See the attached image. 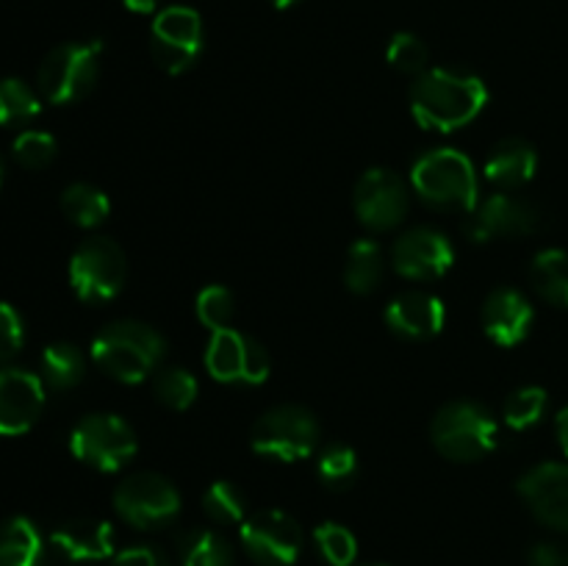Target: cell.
<instances>
[{
    "instance_id": "obj_1",
    "label": "cell",
    "mask_w": 568,
    "mask_h": 566,
    "mask_svg": "<svg viewBox=\"0 0 568 566\" xmlns=\"http://www.w3.org/2000/svg\"><path fill=\"white\" fill-rule=\"evenodd\" d=\"M488 87L480 75L453 67H430L410 83V114L427 131H458L480 117Z\"/></svg>"
},
{
    "instance_id": "obj_2",
    "label": "cell",
    "mask_w": 568,
    "mask_h": 566,
    "mask_svg": "<svg viewBox=\"0 0 568 566\" xmlns=\"http://www.w3.org/2000/svg\"><path fill=\"white\" fill-rule=\"evenodd\" d=\"M89 355L114 381L142 383L164 361L166 338L142 320H114L92 338Z\"/></svg>"
},
{
    "instance_id": "obj_3",
    "label": "cell",
    "mask_w": 568,
    "mask_h": 566,
    "mask_svg": "<svg viewBox=\"0 0 568 566\" xmlns=\"http://www.w3.org/2000/svg\"><path fill=\"white\" fill-rule=\"evenodd\" d=\"M408 183L419 200L442 211L469 214L480 200V178L475 164L455 148H433L422 153L410 166Z\"/></svg>"
},
{
    "instance_id": "obj_4",
    "label": "cell",
    "mask_w": 568,
    "mask_h": 566,
    "mask_svg": "<svg viewBox=\"0 0 568 566\" xmlns=\"http://www.w3.org/2000/svg\"><path fill=\"white\" fill-rule=\"evenodd\" d=\"M430 442L455 464L488 458L499 444V425L491 411L475 400H453L442 405L430 422Z\"/></svg>"
},
{
    "instance_id": "obj_5",
    "label": "cell",
    "mask_w": 568,
    "mask_h": 566,
    "mask_svg": "<svg viewBox=\"0 0 568 566\" xmlns=\"http://www.w3.org/2000/svg\"><path fill=\"white\" fill-rule=\"evenodd\" d=\"M322 438L320 420L311 408L283 403L264 411L250 427V447L255 455L281 464H294L316 453Z\"/></svg>"
},
{
    "instance_id": "obj_6",
    "label": "cell",
    "mask_w": 568,
    "mask_h": 566,
    "mask_svg": "<svg viewBox=\"0 0 568 566\" xmlns=\"http://www.w3.org/2000/svg\"><path fill=\"white\" fill-rule=\"evenodd\" d=\"M100 53L103 44L64 42L50 50L37 72V87L42 100L53 105H70L87 98L100 78Z\"/></svg>"
},
{
    "instance_id": "obj_7",
    "label": "cell",
    "mask_w": 568,
    "mask_h": 566,
    "mask_svg": "<svg viewBox=\"0 0 568 566\" xmlns=\"http://www.w3.org/2000/svg\"><path fill=\"white\" fill-rule=\"evenodd\" d=\"M114 511L136 530H161L181 514V492L159 472H131L114 488Z\"/></svg>"
},
{
    "instance_id": "obj_8",
    "label": "cell",
    "mask_w": 568,
    "mask_h": 566,
    "mask_svg": "<svg viewBox=\"0 0 568 566\" xmlns=\"http://www.w3.org/2000/svg\"><path fill=\"white\" fill-rule=\"evenodd\" d=\"M128 281L125 250L109 236H92L70 259V286L83 303H109Z\"/></svg>"
},
{
    "instance_id": "obj_9",
    "label": "cell",
    "mask_w": 568,
    "mask_h": 566,
    "mask_svg": "<svg viewBox=\"0 0 568 566\" xmlns=\"http://www.w3.org/2000/svg\"><path fill=\"white\" fill-rule=\"evenodd\" d=\"M136 431L116 414H87L70 433V453L98 472H120L136 458Z\"/></svg>"
},
{
    "instance_id": "obj_10",
    "label": "cell",
    "mask_w": 568,
    "mask_h": 566,
    "mask_svg": "<svg viewBox=\"0 0 568 566\" xmlns=\"http://www.w3.org/2000/svg\"><path fill=\"white\" fill-rule=\"evenodd\" d=\"M242 549L258 566H294L303 553L305 533L286 511H255L239 527Z\"/></svg>"
},
{
    "instance_id": "obj_11",
    "label": "cell",
    "mask_w": 568,
    "mask_h": 566,
    "mask_svg": "<svg viewBox=\"0 0 568 566\" xmlns=\"http://www.w3.org/2000/svg\"><path fill=\"white\" fill-rule=\"evenodd\" d=\"M544 211L530 200L514 192H491L488 198L477 200L475 209L466 214L464 233L475 244L491 242V239L527 236L541 231Z\"/></svg>"
},
{
    "instance_id": "obj_12",
    "label": "cell",
    "mask_w": 568,
    "mask_h": 566,
    "mask_svg": "<svg viewBox=\"0 0 568 566\" xmlns=\"http://www.w3.org/2000/svg\"><path fill=\"white\" fill-rule=\"evenodd\" d=\"M410 183L386 166H372L358 178L353 192V209L361 225L375 233L403 225L410 211Z\"/></svg>"
},
{
    "instance_id": "obj_13",
    "label": "cell",
    "mask_w": 568,
    "mask_h": 566,
    "mask_svg": "<svg viewBox=\"0 0 568 566\" xmlns=\"http://www.w3.org/2000/svg\"><path fill=\"white\" fill-rule=\"evenodd\" d=\"M150 50L155 64L170 75H181L203 53V20L189 6H166L150 28Z\"/></svg>"
},
{
    "instance_id": "obj_14",
    "label": "cell",
    "mask_w": 568,
    "mask_h": 566,
    "mask_svg": "<svg viewBox=\"0 0 568 566\" xmlns=\"http://www.w3.org/2000/svg\"><path fill=\"white\" fill-rule=\"evenodd\" d=\"M205 370L220 383L258 386L270 377L272 361L258 338L225 327V331L211 333L209 347H205Z\"/></svg>"
},
{
    "instance_id": "obj_15",
    "label": "cell",
    "mask_w": 568,
    "mask_h": 566,
    "mask_svg": "<svg viewBox=\"0 0 568 566\" xmlns=\"http://www.w3.org/2000/svg\"><path fill=\"white\" fill-rule=\"evenodd\" d=\"M455 264V247L444 231L416 225L405 231L392 247V266L405 281H438Z\"/></svg>"
},
{
    "instance_id": "obj_16",
    "label": "cell",
    "mask_w": 568,
    "mask_h": 566,
    "mask_svg": "<svg viewBox=\"0 0 568 566\" xmlns=\"http://www.w3.org/2000/svg\"><path fill=\"white\" fill-rule=\"evenodd\" d=\"M516 492L541 525L568 533V464L547 461L532 466L516 481Z\"/></svg>"
},
{
    "instance_id": "obj_17",
    "label": "cell",
    "mask_w": 568,
    "mask_h": 566,
    "mask_svg": "<svg viewBox=\"0 0 568 566\" xmlns=\"http://www.w3.org/2000/svg\"><path fill=\"white\" fill-rule=\"evenodd\" d=\"M44 383L22 366L0 370V436H22L39 422L44 408Z\"/></svg>"
},
{
    "instance_id": "obj_18",
    "label": "cell",
    "mask_w": 568,
    "mask_h": 566,
    "mask_svg": "<svg viewBox=\"0 0 568 566\" xmlns=\"http://www.w3.org/2000/svg\"><path fill=\"white\" fill-rule=\"evenodd\" d=\"M383 322L397 336L410 338V342H425V338L438 336L444 331L447 309L436 294L425 292V289H408L386 305Z\"/></svg>"
},
{
    "instance_id": "obj_19",
    "label": "cell",
    "mask_w": 568,
    "mask_h": 566,
    "mask_svg": "<svg viewBox=\"0 0 568 566\" xmlns=\"http://www.w3.org/2000/svg\"><path fill=\"white\" fill-rule=\"evenodd\" d=\"M536 311L519 289H494L483 303V331L499 347H516L530 333Z\"/></svg>"
},
{
    "instance_id": "obj_20",
    "label": "cell",
    "mask_w": 568,
    "mask_h": 566,
    "mask_svg": "<svg viewBox=\"0 0 568 566\" xmlns=\"http://www.w3.org/2000/svg\"><path fill=\"white\" fill-rule=\"evenodd\" d=\"M50 549L75 564L114 558V527L94 516H75L50 533Z\"/></svg>"
},
{
    "instance_id": "obj_21",
    "label": "cell",
    "mask_w": 568,
    "mask_h": 566,
    "mask_svg": "<svg viewBox=\"0 0 568 566\" xmlns=\"http://www.w3.org/2000/svg\"><path fill=\"white\" fill-rule=\"evenodd\" d=\"M538 172V150L527 139H499L483 164V175L499 192H514L530 183Z\"/></svg>"
},
{
    "instance_id": "obj_22",
    "label": "cell",
    "mask_w": 568,
    "mask_h": 566,
    "mask_svg": "<svg viewBox=\"0 0 568 566\" xmlns=\"http://www.w3.org/2000/svg\"><path fill=\"white\" fill-rule=\"evenodd\" d=\"M42 533L28 516H9L0 525V566H42Z\"/></svg>"
},
{
    "instance_id": "obj_23",
    "label": "cell",
    "mask_w": 568,
    "mask_h": 566,
    "mask_svg": "<svg viewBox=\"0 0 568 566\" xmlns=\"http://www.w3.org/2000/svg\"><path fill=\"white\" fill-rule=\"evenodd\" d=\"M83 372H87V358L72 342H53L39 355V377L53 392L75 388L83 381Z\"/></svg>"
},
{
    "instance_id": "obj_24",
    "label": "cell",
    "mask_w": 568,
    "mask_h": 566,
    "mask_svg": "<svg viewBox=\"0 0 568 566\" xmlns=\"http://www.w3.org/2000/svg\"><path fill=\"white\" fill-rule=\"evenodd\" d=\"M383 275H386V259H383L381 244L375 239L353 242V247L347 250V261H344V286L353 294L366 297L381 286Z\"/></svg>"
},
{
    "instance_id": "obj_25",
    "label": "cell",
    "mask_w": 568,
    "mask_h": 566,
    "mask_svg": "<svg viewBox=\"0 0 568 566\" xmlns=\"http://www.w3.org/2000/svg\"><path fill=\"white\" fill-rule=\"evenodd\" d=\"M61 211H64L67 220L78 228H98L103 225L105 216L111 214V200L109 194L100 186L87 181L70 183V186L61 192Z\"/></svg>"
},
{
    "instance_id": "obj_26",
    "label": "cell",
    "mask_w": 568,
    "mask_h": 566,
    "mask_svg": "<svg viewBox=\"0 0 568 566\" xmlns=\"http://www.w3.org/2000/svg\"><path fill=\"white\" fill-rule=\"evenodd\" d=\"M532 289L541 294L547 303L568 309V253L566 250L549 247L532 259L530 264Z\"/></svg>"
},
{
    "instance_id": "obj_27",
    "label": "cell",
    "mask_w": 568,
    "mask_h": 566,
    "mask_svg": "<svg viewBox=\"0 0 568 566\" xmlns=\"http://www.w3.org/2000/svg\"><path fill=\"white\" fill-rule=\"evenodd\" d=\"M178 558L181 566H233L236 564V553H233L231 542L222 533L211 530V527H197L181 536L178 544Z\"/></svg>"
},
{
    "instance_id": "obj_28",
    "label": "cell",
    "mask_w": 568,
    "mask_h": 566,
    "mask_svg": "<svg viewBox=\"0 0 568 566\" xmlns=\"http://www.w3.org/2000/svg\"><path fill=\"white\" fill-rule=\"evenodd\" d=\"M42 114V94L22 78H0V125L26 128Z\"/></svg>"
},
{
    "instance_id": "obj_29",
    "label": "cell",
    "mask_w": 568,
    "mask_h": 566,
    "mask_svg": "<svg viewBox=\"0 0 568 566\" xmlns=\"http://www.w3.org/2000/svg\"><path fill=\"white\" fill-rule=\"evenodd\" d=\"M153 394L172 411H189L200 394V383L186 366H159L153 372Z\"/></svg>"
},
{
    "instance_id": "obj_30",
    "label": "cell",
    "mask_w": 568,
    "mask_h": 566,
    "mask_svg": "<svg viewBox=\"0 0 568 566\" xmlns=\"http://www.w3.org/2000/svg\"><path fill=\"white\" fill-rule=\"evenodd\" d=\"M316 477L333 492H344L358 481V453L349 444H327L316 455Z\"/></svg>"
},
{
    "instance_id": "obj_31",
    "label": "cell",
    "mask_w": 568,
    "mask_h": 566,
    "mask_svg": "<svg viewBox=\"0 0 568 566\" xmlns=\"http://www.w3.org/2000/svg\"><path fill=\"white\" fill-rule=\"evenodd\" d=\"M203 511L214 525H242L247 519V497L233 481H214L203 492Z\"/></svg>"
},
{
    "instance_id": "obj_32",
    "label": "cell",
    "mask_w": 568,
    "mask_h": 566,
    "mask_svg": "<svg viewBox=\"0 0 568 566\" xmlns=\"http://www.w3.org/2000/svg\"><path fill=\"white\" fill-rule=\"evenodd\" d=\"M314 547L331 566H353L358 558V538L338 522H322L314 527Z\"/></svg>"
},
{
    "instance_id": "obj_33",
    "label": "cell",
    "mask_w": 568,
    "mask_h": 566,
    "mask_svg": "<svg viewBox=\"0 0 568 566\" xmlns=\"http://www.w3.org/2000/svg\"><path fill=\"white\" fill-rule=\"evenodd\" d=\"M549 405L547 388L541 386H521L505 400V425L514 427V431H527V427H536L544 420Z\"/></svg>"
},
{
    "instance_id": "obj_34",
    "label": "cell",
    "mask_w": 568,
    "mask_h": 566,
    "mask_svg": "<svg viewBox=\"0 0 568 566\" xmlns=\"http://www.w3.org/2000/svg\"><path fill=\"white\" fill-rule=\"evenodd\" d=\"M194 311H197V320L211 333L225 331V327H231L233 316H236V297L222 283H211V286L200 289L197 300H194Z\"/></svg>"
},
{
    "instance_id": "obj_35",
    "label": "cell",
    "mask_w": 568,
    "mask_h": 566,
    "mask_svg": "<svg viewBox=\"0 0 568 566\" xmlns=\"http://www.w3.org/2000/svg\"><path fill=\"white\" fill-rule=\"evenodd\" d=\"M55 153H59V144L48 131L28 128V131L17 133L14 142H11V155L26 170H44V166L53 164Z\"/></svg>"
},
{
    "instance_id": "obj_36",
    "label": "cell",
    "mask_w": 568,
    "mask_h": 566,
    "mask_svg": "<svg viewBox=\"0 0 568 566\" xmlns=\"http://www.w3.org/2000/svg\"><path fill=\"white\" fill-rule=\"evenodd\" d=\"M386 59L388 64L394 67V70L405 72V75H422V72L430 70V50H427V44L422 42L416 33H394L392 42H388L386 48Z\"/></svg>"
},
{
    "instance_id": "obj_37",
    "label": "cell",
    "mask_w": 568,
    "mask_h": 566,
    "mask_svg": "<svg viewBox=\"0 0 568 566\" xmlns=\"http://www.w3.org/2000/svg\"><path fill=\"white\" fill-rule=\"evenodd\" d=\"M26 344V322L11 303H0V370L11 364Z\"/></svg>"
},
{
    "instance_id": "obj_38",
    "label": "cell",
    "mask_w": 568,
    "mask_h": 566,
    "mask_svg": "<svg viewBox=\"0 0 568 566\" xmlns=\"http://www.w3.org/2000/svg\"><path fill=\"white\" fill-rule=\"evenodd\" d=\"M111 566H170V560H166V555L159 547L139 544V547H128L116 553L111 558Z\"/></svg>"
},
{
    "instance_id": "obj_39",
    "label": "cell",
    "mask_w": 568,
    "mask_h": 566,
    "mask_svg": "<svg viewBox=\"0 0 568 566\" xmlns=\"http://www.w3.org/2000/svg\"><path fill=\"white\" fill-rule=\"evenodd\" d=\"M527 564L530 566H568V553L555 542H538L532 544L527 553Z\"/></svg>"
},
{
    "instance_id": "obj_40",
    "label": "cell",
    "mask_w": 568,
    "mask_h": 566,
    "mask_svg": "<svg viewBox=\"0 0 568 566\" xmlns=\"http://www.w3.org/2000/svg\"><path fill=\"white\" fill-rule=\"evenodd\" d=\"M555 433H558V444L568 458V405L566 408H560L558 416H555Z\"/></svg>"
},
{
    "instance_id": "obj_41",
    "label": "cell",
    "mask_w": 568,
    "mask_h": 566,
    "mask_svg": "<svg viewBox=\"0 0 568 566\" xmlns=\"http://www.w3.org/2000/svg\"><path fill=\"white\" fill-rule=\"evenodd\" d=\"M128 11H136V14H153L159 9V0H122Z\"/></svg>"
},
{
    "instance_id": "obj_42",
    "label": "cell",
    "mask_w": 568,
    "mask_h": 566,
    "mask_svg": "<svg viewBox=\"0 0 568 566\" xmlns=\"http://www.w3.org/2000/svg\"><path fill=\"white\" fill-rule=\"evenodd\" d=\"M42 566H81V564H75V560L64 558V555H59L55 549H50V555H44Z\"/></svg>"
},
{
    "instance_id": "obj_43",
    "label": "cell",
    "mask_w": 568,
    "mask_h": 566,
    "mask_svg": "<svg viewBox=\"0 0 568 566\" xmlns=\"http://www.w3.org/2000/svg\"><path fill=\"white\" fill-rule=\"evenodd\" d=\"M272 6H275V9H292L294 3H297V0H270Z\"/></svg>"
},
{
    "instance_id": "obj_44",
    "label": "cell",
    "mask_w": 568,
    "mask_h": 566,
    "mask_svg": "<svg viewBox=\"0 0 568 566\" xmlns=\"http://www.w3.org/2000/svg\"><path fill=\"white\" fill-rule=\"evenodd\" d=\"M3 172H6V166H3V155H0V186H3Z\"/></svg>"
},
{
    "instance_id": "obj_45",
    "label": "cell",
    "mask_w": 568,
    "mask_h": 566,
    "mask_svg": "<svg viewBox=\"0 0 568 566\" xmlns=\"http://www.w3.org/2000/svg\"><path fill=\"white\" fill-rule=\"evenodd\" d=\"M366 566H386V564H366Z\"/></svg>"
}]
</instances>
